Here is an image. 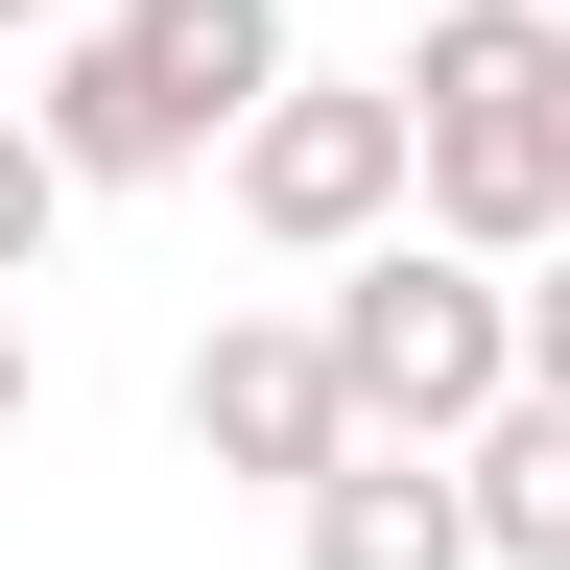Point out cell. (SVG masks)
<instances>
[{"label": "cell", "mask_w": 570, "mask_h": 570, "mask_svg": "<svg viewBox=\"0 0 570 570\" xmlns=\"http://www.w3.org/2000/svg\"><path fill=\"white\" fill-rule=\"evenodd\" d=\"M404 119H428V238H475V262L570 238V0H452V24H404Z\"/></svg>", "instance_id": "obj_1"}, {"label": "cell", "mask_w": 570, "mask_h": 570, "mask_svg": "<svg viewBox=\"0 0 570 570\" xmlns=\"http://www.w3.org/2000/svg\"><path fill=\"white\" fill-rule=\"evenodd\" d=\"M333 381L381 452H475L499 404H523V262H475V238H356L333 262Z\"/></svg>", "instance_id": "obj_2"}, {"label": "cell", "mask_w": 570, "mask_h": 570, "mask_svg": "<svg viewBox=\"0 0 570 570\" xmlns=\"http://www.w3.org/2000/svg\"><path fill=\"white\" fill-rule=\"evenodd\" d=\"M238 214H262L285 262L404 238V214H428V119H404V96H333V71H285V96L238 119Z\"/></svg>", "instance_id": "obj_3"}, {"label": "cell", "mask_w": 570, "mask_h": 570, "mask_svg": "<svg viewBox=\"0 0 570 570\" xmlns=\"http://www.w3.org/2000/svg\"><path fill=\"white\" fill-rule=\"evenodd\" d=\"M190 452L262 475V499H309V475L381 452V428H356V381H333V309H214V333H190Z\"/></svg>", "instance_id": "obj_4"}, {"label": "cell", "mask_w": 570, "mask_h": 570, "mask_svg": "<svg viewBox=\"0 0 570 570\" xmlns=\"http://www.w3.org/2000/svg\"><path fill=\"white\" fill-rule=\"evenodd\" d=\"M285 547L309 570H499L475 547V452H356V475L285 499Z\"/></svg>", "instance_id": "obj_5"}, {"label": "cell", "mask_w": 570, "mask_h": 570, "mask_svg": "<svg viewBox=\"0 0 570 570\" xmlns=\"http://www.w3.org/2000/svg\"><path fill=\"white\" fill-rule=\"evenodd\" d=\"M24 119L71 142V190H167V167H214V142L167 119V71H142V48H119V0H96V24H71V48H48V96H24Z\"/></svg>", "instance_id": "obj_6"}, {"label": "cell", "mask_w": 570, "mask_h": 570, "mask_svg": "<svg viewBox=\"0 0 570 570\" xmlns=\"http://www.w3.org/2000/svg\"><path fill=\"white\" fill-rule=\"evenodd\" d=\"M119 48L167 71V119H190V142H238V119L285 96V0H119Z\"/></svg>", "instance_id": "obj_7"}, {"label": "cell", "mask_w": 570, "mask_h": 570, "mask_svg": "<svg viewBox=\"0 0 570 570\" xmlns=\"http://www.w3.org/2000/svg\"><path fill=\"white\" fill-rule=\"evenodd\" d=\"M475 547L499 570H570V404H499L475 428Z\"/></svg>", "instance_id": "obj_8"}, {"label": "cell", "mask_w": 570, "mask_h": 570, "mask_svg": "<svg viewBox=\"0 0 570 570\" xmlns=\"http://www.w3.org/2000/svg\"><path fill=\"white\" fill-rule=\"evenodd\" d=\"M48 238H71V142L0 119V285H48Z\"/></svg>", "instance_id": "obj_9"}, {"label": "cell", "mask_w": 570, "mask_h": 570, "mask_svg": "<svg viewBox=\"0 0 570 570\" xmlns=\"http://www.w3.org/2000/svg\"><path fill=\"white\" fill-rule=\"evenodd\" d=\"M523 404H570V238L523 262Z\"/></svg>", "instance_id": "obj_10"}, {"label": "cell", "mask_w": 570, "mask_h": 570, "mask_svg": "<svg viewBox=\"0 0 570 570\" xmlns=\"http://www.w3.org/2000/svg\"><path fill=\"white\" fill-rule=\"evenodd\" d=\"M24 381H48V356H24V285H0V452H24Z\"/></svg>", "instance_id": "obj_11"}, {"label": "cell", "mask_w": 570, "mask_h": 570, "mask_svg": "<svg viewBox=\"0 0 570 570\" xmlns=\"http://www.w3.org/2000/svg\"><path fill=\"white\" fill-rule=\"evenodd\" d=\"M24 24H48V48H71V24H96V0H0V48H24Z\"/></svg>", "instance_id": "obj_12"}, {"label": "cell", "mask_w": 570, "mask_h": 570, "mask_svg": "<svg viewBox=\"0 0 570 570\" xmlns=\"http://www.w3.org/2000/svg\"><path fill=\"white\" fill-rule=\"evenodd\" d=\"M404 24H452V0H404Z\"/></svg>", "instance_id": "obj_13"}]
</instances>
